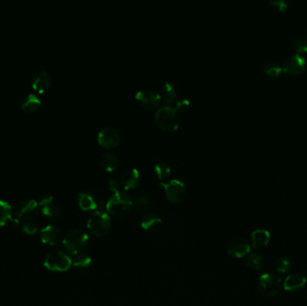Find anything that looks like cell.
Instances as JSON below:
<instances>
[{"label": "cell", "mask_w": 307, "mask_h": 306, "mask_svg": "<svg viewBox=\"0 0 307 306\" xmlns=\"http://www.w3.org/2000/svg\"><path fill=\"white\" fill-rule=\"evenodd\" d=\"M76 202L82 210L90 211L97 207V201L93 194L89 192H79L76 198Z\"/></svg>", "instance_id": "cell-20"}, {"label": "cell", "mask_w": 307, "mask_h": 306, "mask_svg": "<svg viewBox=\"0 0 307 306\" xmlns=\"http://www.w3.org/2000/svg\"><path fill=\"white\" fill-rule=\"evenodd\" d=\"M13 219L11 206L6 201L0 200V226H4Z\"/></svg>", "instance_id": "cell-25"}, {"label": "cell", "mask_w": 307, "mask_h": 306, "mask_svg": "<svg viewBox=\"0 0 307 306\" xmlns=\"http://www.w3.org/2000/svg\"><path fill=\"white\" fill-rule=\"evenodd\" d=\"M72 261L61 251H52L48 253L44 260V266L50 271L64 272L70 269Z\"/></svg>", "instance_id": "cell-6"}, {"label": "cell", "mask_w": 307, "mask_h": 306, "mask_svg": "<svg viewBox=\"0 0 307 306\" xmlns=\"http://www.w3.org/2000/svg\"><path fill=\"white\" fill-rule=\"evenodd\" d=\"M21 230L24 234H28V235H33V234H37L38 227L35 224L31 223V222H27L21 225Z\"/></svg>", "instance_id": "cell-32"}, {"label": "cell", "mask_w": 307, "mask_h": 306, "mask_svg": "<svg viewBox=\"0 0 307 306\" xmlns=\"http://www.w3.org/2000/svg\"><path fill=\"white\" fill-rule=\"evenodd\" d=\"M161 99L165 106H173L177 103L178 91L174 84L166 81L161 87Z\"/></svg>", "instance_id": "cell-17"}, {"label": "cell", "mask_w": 307, "mask_h": 306, "mask_svg": "<svg viewBox=\"0 0 307 306\" xmlns=\"http://www.w3.org/2000/svg\"><path fill=\"white\" fill-rule=\"evenodd\" d=\"M251 252L250 244L245 239L242 237L230 240L227 245V252L232 257L241 259L249 254Z\"/></svg>", "instance_id": "cell-10"}, {"label": "cell", "mask_w": 307, "mask_h": 306, "mask_svg": "<svg viewBox=\"0 0 307 306\" xmlns=\"http://www.w3.org/2000/svg\"><path fill=\"white\" fill-rule=\"evenodd\" d=\"M39 206L41 207L42 215L50 220H58L61 217V210L54 204L51 195H46L40 198Z\"/></svg>", "instance_id": "cell-13"}, {"label": "cell", "mask_w": 307, "mask_h": 306, "mask_svg": "<svg viewBox=\"0 0 307 306\" xmlns=\"http://www.w3.org/2000/svg\"><path fill=\"white\" fill-rule=\"evenodd\" d=\"M31 87L38 94H43L50 86V76L46 70H40L31 77Z\"/></svg>", "instance_id": "cell-15"}, {"label": "cell", "mask_w": 307, "mask_h": 306, "mask_svg": "<svg viewBox=\"0 0 307 306\" xmlns=\"http://www.w3.org/2000/svg\"><path fill=\"white\" fill-rule=\"evenodd\" d=\"M62 242L67 252L76 255L86 246L88 243V235L84 230H71L65 235Z\"/></svg>", "instance_id": "cell-4"}, {"label": "cell", "mask_w": 307, "mask_h": 306, "mask_svg": "<svg viewBox=\"0 0 307 306\" xmlns=\"http://www.w3.org/2000/svg\"><path fill=\"white\" fill-rule=\"evenodd\" d=\"M136 209L140 214H147V212L151 209L152 200L147 196H140L136 200Z\"/></svg>", "instance_id": "cell-26"}, {"label": "cell", "mask_w": 307, "mask_h": 306, "mask_svg": "<svg viewBox=\"0 0 307 306\" xmlns=\"http://www.w3.org/2000/svg\"><path fill=\"white\" fill-rule=\"evenodd\" d=\"M292 268V263L289 258L285 256L280 257L275 262V269L280 274L288 273Z\"/></svg>", "instance_id": "cell-28"}, {"label": "cell", "mask_w": 307, "mask_h": 306, "mask_svg": "<svg viewBox=\"0 0 307 306\" xmlns=\"http://www.w3.org/2000/svg\"><path fill=\"white\" fill-rule=\"evenodd\" d=\"M109 186H110V189H111V190H113L114 192L120 190V184H119V182L116 180V179H111V180H109Z\"/></svg>", "instance_id": "cell-35"}, {"label": "cell", "mask_w": 307, "mask_h": 306, "mask_svg": "<svg viewBox=\"0 0 307 306\" xmlns=\"http://www.w3.org/2000/svg\"><path fill=\"white\" fill-rule=\"evenodd\" d=\"M271 5L274 6L276 9L284 12L288 8L289 3L286 0H277V1H271Z\"/></svg>", "instance_id": "cell-33"}, {"label": "cell", "mask_w": 307, "mask_h": 306, "mask_svg": "<svg viewBox=\"0 0 307 306\" xmlns=\"http://www.w3.org/2000/svg\"><path fill=\"white\" fill-rule=\"evenodd\" d=\"M39 204L33 199L22 200L13 207V214L23 220H31L39 216Z\"/></svg>", "instance_id": "cell-8"}, {"label": "cell", "mask_w": 307, "mask_h": 306, "mask_svg": "<svg viewBox=\"0 0 307 306\" xmlns=\"http://www.w3.org/2000/svg\"><path fill=\"white\" fill-rule=\"evenodd\" d=\"M291 46L298 52H307V37L304 35H298L294 37L291 41Z\"/></svg>", "instance_id": "cell-29"}, {"label": "cell", "mask_w": 307, "mask_h": 306, "mask_svg": "<svg viewBox=\"0 0 307 306\" xmlns=\"http://www.w3.org/2000/svg\"><path fill=\"white\" fill-rule=\"evenodd\" d=\"M307 276L302 272L289 275L283 282V288L287 292L298 293L303 290L307 285Z\"/></svg>", "instance_id": "cell-12"}, {"label": "cell", "mask_w": 307, "mask_h": 306, "mask_svg": "<svg viewBox=\"0 0 307 306\" xmlns=\"http://www.w3.org/2000/svg\"><path fill=\"white\" fill-rule=\"evenodd\" d=\"M161 224L160 217L154 214H147L141 221V227L147 232H156L160 228Z\"/></svg>", "instance_id": "cell-22"}, {"label": "cell", "mask_w": 307, "mask_h": 306, "mask_svg": "<svg viewBox=\"0 0 307 306\" xmlns=\"http://www.w3.org/2000/svg\"><path fill=\"white\" fill-rule=\"evenodd\" d=\"M257 288L264 297H276L283 288V283L277 275L265 273L259 278Z\"/></svg>", "instance_id": "cell-5"}, {"label": "cell", "mask_w": 307, "mask_h": 306, "mask_svg": "<svg viewBox=\"0 0 307 306\" xmlns=\"http://www.w3.org/2000/svg\"><path fill=\"white\" fill-rule=\"evenodd\" d=\"M118 162H119V160H118L117 155L111 151L104 152L101 156V164L106 171H111L115 170L116 167L118 165Z\"/></svg>", "instance_id": "cell-23"}, {"label": "cell", "mask_w": 307, "mask_h": 306, "mask_svg": "<svg viewBox=\"0 0 307 306\" xmlns=\"http://www.w3.org/2000/svg\"><path fill=\"white\" fill-rule=\"evenodd\" d=\"M306 68V59L299 54L291 55L287 58L283 63V68L286 73L290 75H299Z\"/></svg>", "instance_id": "cell-14"}, {"label": "cell", "mask_w": 307, "mask_h": 306, "mask_svg": "<svg viewBox=\"0 0 307 306\" xmlns=\"http://www.w3.org/2000/svg\"><path fill=\"white\" fill-rule=\"evenodd\" d=\"M282 72V68L276 62H270L264 66V73L272 77H278Z\"/></svg>", "instance_id": "cell-31"}, {"label": "cell", "mask_w": 307, "mask_h": 306, "mask_svg": "<svg viewBox=\"0 0 307 306\" xmlns=\"http://www.w3.org/2000/svg\"><path fill=\"white\" fill-rule=\"evenodd\" d=\"M72 262L74 266L77 268H87L91 264L92 259L86 253H78L75 256Z\"/></svg>", "instance_id": "cell-30"}, {"label": "cell", "mask_w": 307, "mask_h": 306, "mask_svg": "<svg viewBox=\"0 0 307 306\" xmlns=\"http://www.w3.org/2000/svg\"><path fill=\"white\" fill-rule=\"evenodd\" d=\"M111 221L106 212L97 210L90 216L87 228L90 234L95 237H102L111 229Z\"/></svg>", "instance_id": "cell-2"}, {"label": "cell", "mask_w": 307, "mask_h": 306, "mask_svg": "<svg viewBox=\"0 0 307 306\" xmlns=\"http://www.w3.org/2000/svg\"><path fill=\"white\" fill-rule=\"evenodd\" d=\"M271 234L268 230H254L252 234V244L254 249H262L266 247L270 243Z\"/></svg>", "instance_id": "cell-19"}, {"label": "cell", "mask_w": 307, "mask_h": 306, "mask_svg": "<svg viewBox=\"0 0 307 306\" xmlns=\"http://www.w3.org/2000/svg\"><path fill=\"white\" fill-rule=\"evenodd\" d=\"M40 106V100L33 94H28L21 101V109L27 113H34Z\"/></svg>", "instance_id": "cell-21"}, {"label": "cell", "mask_w": 307, "mask_h": 306, "mask_svg": "<svg viewBox=\"0 0 307 306\" xmlns=\"http://www.w3.org/2000/svg\"><path fill=\"white\" fill-rule=\"evenodd\" d=\"M40 240L45 244L56 245L62 240V232L56 226L48 225L41 230Z\"/></svg>", "instance_id": "cell-16"}, {"label": "cell", "mask_w": 307, "mask_h": 306, "mask_svg": "<svg viewBox=\"0 0 307 306\" xmlns=\"http://www.w3.org/2000/svg\"><path fill=\"white\" fill-rule=\"evenodd\" d=\"M189 106H190V101H189V100H180V101H177V103L175 104V107H174V109L176 110V112H177V111L184 112V111H186V110L189 108Z\"/></svg>", "instance_id": "cell-34"}, {"label": "cell", "mask_w": 307, "mask_h": 306, "mask_svg": "<svg viewBox=\"0 0 307 306\" xmlns=\"http://www.w3.org/2000/svg\"><path fill=\"white\" fill-rule=\"evenodd\" d=\"M133 205L132 198L125 191L119 190L109 198L106 203L107 211L115 217H123L129 214Z\"/></svg>", "instance_id": "cell-1"}, {"label": "cell", "mask_w": 307, "mask_h": 306, "mask_svg": "<svg viewBox=\"0 0 307 306\" xmlns=\"http://www.w3.org/2000/svg\"><path fill=\"white\" fill-rule=\"evenodd\" d=\"M155 172L162 180H168L172 173V170L168 163L165 162H157L155 166Z\"/></svg>", "instance_id": "cell-27"}, {"label": "cell", "mask_w": 307, "mask_h": 306, "mask_svg": "<svg viewBox=\"0 0 307 306\" xmlns=\"http://www.w3.org/2000/svg\"><path fill=\"white\" fill-rule=\"evenodd\" d=\"M161 186L165 189L166 197L174 204L183 202L187 195L186 186L182 180L172 179L168 181H161Z\"/></svg>", "instance_id": "cell-7"}, {"label": "cell", "mask_w": 307, "mask_h": 306, "mask_svg": "<svg viewBox=\"0 0 307 306\" xmlns=\"http://www.w3.org/2000/svg\"><path fill=\"white\" fill-rule=\"evenodd\" d=\"M99 144L105 149H111L120 144V134L113 127H105L99 131L97 137Z\"/></svg>", "instance_id": "cell-9"}, {"label": "cell", "mask_w": 307, "mask_h": 306, "mask_svg": "<svg viewBox=\"0 0 307 306\" xmlns=\"http://www.w3.org/2000/svg\"><path fill=\"white\" fill-rule=\"evenodd\" d=\"M155 121L164 131H174L179 127L177 112L173 106H162L156 111Z\"/></svg>", "instance_id": "cell-3"}, {"label": "cell", "mask_w": 307, "mask_h": 306, "mask_svg": "<svg viewBox=\"0 0 307 306\" xmlns=\"http://www.w3.org/2000/svg\"><path fill=\"white\" fill-rule=\"evenodd\" d=\"M136 99L146 108L154 109L161 104V95L158 92L152 89H142L136 94Z\"/></svg>", "instance_id": "cell-11"}, {"label": "cell", "mask_w": 307, "mask_h": 306, "mask_svg": "<svg viewBox=\"0 0 307 306\" xmlns=\"http://www.w3.org/2000/svg\"><path fill=\"white\" fill-rule=\"evenodd\" d=\"M140 180V173L137 168H130L124 171L120 179L121 186L125 189H132L136 188Z\"/></svg>", "instance_id": "cell-18"}, {"label": "cell", "mask_w": 307, "mask_h": 306, "mask_svg": "<svg viewBox=\"0 0 307 306\" xmlns=\"http://www.w3.org/2000/svg\"><path fill=\"white\" fill-rule=\"evenodd\" d=\"M246 266L249 269L260 271V270H263L264 266H265L264 257L262 254L256 253V252L251 253L246 260Z\"/></svg>", "instance_id": "cell-24"}]
</instances>
